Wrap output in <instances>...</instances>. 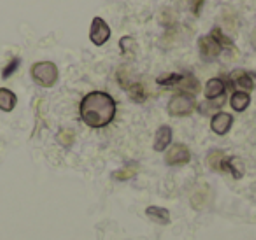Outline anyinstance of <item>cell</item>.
Here are the masks:
<instances>
[{
	"label": "cell",
	"instance_id": "obj_1",
	"mask_svg": "<svg viewBox=\"0 0 256 240\" xmlns=\"http://www.w3.org/2000/svg\"><path fill=\"white\" fill-rule=\"evenodd\" d=\"M79 114L90 128H104L116 116V102L106 92H92L82 98Z\"/></svg>",
	"mask_w": 256,
	"mask_h": 240
},
{
	"label": "cell",
	"instance_id": "obj_2",
	"mask_svg": "<svg viewBox=\"0 0 256 240\" xmlns=\"http://www.w3.org/2000/svg\"><path fill=\"white\" fill-rule=\"evenodd\" d=\"M30 74L40 88H53L58 81V67L53 62H39L32 67Z\"/></svg>",
	"mask_w": 256,
	"mask_h": 240
},
{
	"label": "cell",
	"instance_id": "obj_3",
	"mask_svg": "<svg viewBox=\"0 0 256 240\" xmlns=\"http://www.w3.org/2000/svg\"><path fill=\"white\" fill-rule=\"evenodd\" d=\"M195 109H196L195 98L192 95H188V93H179V95L172 96L170 102H168V114L176 118L190 116Z\"/></svg>",
	"mask_w": 256,
	"mask_h": 240
},
{
	"label": "cell",
	"instance_id": "obj_4",
	"mask_svg": "<svg viewBox=\"0 0 256 240\" xmlns=\"http://www.w3.org/2000/svg\"><path fill=\"white\" fill-rule=\"evenodd\" d=\"M190 160H192V152L184 144H174L165 156V162L170 166L186 165V163H190Z\"/></svg>",
	"mask_w": 256,
	"mask_h": 240
},
{
	"label": "cell",
	"instance_id": "obj_5",
	"mask_svg": "<svg viewBox=\"0 0 256 240\" xmlns=\"http://www.w3.org/2000/svg\"><path fill=\"white\" fill-rule=\"evenodd\" d=\"M110 37V28L102 18H95L90 30V39L95 46H104Z\"/></svg>",
	"mask_w": 256,
	"mask_h": 240
},
{
	"label": "cell",
	"instance_id": "obj_6",
	"mask_svg": "<svg viewBox=\"0 0 256 240\" xmlns=\"http://www.w3.org/2000/svg\"><path fill=\"white\" fill-rule=\"evenodd\" d=\"M198 50H200V56H202L204 60L212 62V60H216V58L220 56L223 48H221L210 36H206V37H200Z\"/></svg>",
	"mask_w": 256,
	"mask_h": 240
},
{
	"label": "cell",
	"instance_id": "obj_7",
	"mask_svg": "<svg viewBox=\"0 0 256 240\" xmlns=\"http://www.w3.org/2000/svg\"><path fill=\"white\" fill-rule=\"evenodd\" d=\"M232 84L238 86L242 92H251V90L256 88V76L251 74V72H244V70H235L232 72L230 76Z\"/></svg>",
	"mask_w": 256,
	"mask_h": 240
},
{
	"label": "cell",
	"instance_id": "obj_8",
	"mask_svg": "<svg viewBox=\"0 0 256 240\" xmlns=\"http://www.w3.org/2000/svg\"><path fill=\"white\" fill-rule=\"evenodd\" d=\"M232 124H234V118L226 112H218L216 116H212V121H210V128L216 135H226L230 132Z\"/></svg>",
	"mask_w": 256,
	"mask_h": 240
},
{
	"label": "cell",
	"instance_id": "obj_9",
	"mask_svg": "<svg viewBox=\"0 0 256 240\" xmlns=\"http://www.w3.org/2000/svg\"><path fill=\"white\" fill-rule=\"evenodd\" d=\"M224 92H226V84H224V81H223V79H220V78L210 79V81L206 84V98L207 100L223 98Z\"/></svg>",
	"mask_w": 256,
	"mask_h": 240
},
{
	"label": "cell",
	"instance_id": "obj_10",
	"mask_svg": "<svg viewBox=\"0 0 256 240\" xmlns=\"http://www.w3.org/2000/svg\"><path fill=\"white\" fill-rule=\"evenodd\" d=\"M172 142V130L170 126H160L156 132V137H154V151L162 152L170 146Z\"/></svg>",
	"mask_w": 256,
	"mask_h": 240
},
{
	"label": "cell",
	"instance_id": "obj_11",
	"mask_svg": "<svg viewBox=\"0 0 256 240\" xmlns=\"http://www.w3.org/2000/svg\"><path fill=\"white\" fill-rule=\"evenodd\" d=\"M18 104V96L8 88H0V110L4 112H12Z\"/></svg>",
	"mask_w": 256,
	"mask_h": 240
},
{
	"label": "cell",
	"instance_id": "obj_12",
	"mask_svg": "<svg viewBox=\"0 0 256 240\" xmlns=\"http://www.w3.org/2000/svg\"><path fill=\"white\" fill-rule=\"evenodd\" d=\"M146 214L150 219H153L158 224H168L170 222V212L164 207H148Z\"/></svg>",
	"mask_w": 256,
	"mask_h": 240
},
{
	"label": "cell",
	"instance_id": "obj_13",
	"mask_svg": "<svg viewBox=\"0 0 256 240\" xmlns=\"http://www.w3.org/2000/svg\"><path fill=\"white\" fill-rule=\"evenodd\" d=\"M249 104H251V96H249V93L235 92L234 95H232V107H234V110H237V112L246 110L249 107Z\"/></svg>",
	"mask_w": 256,
	"mask_h": 240
},
{
	"label": "cell",
	"instance_id": "obj_14",
	"mask_svg": "<svg viewBox=\"0 0 256 240\" xmlns=\"http://www.w3.org/2000/svg\"><path fill=\"white\" fill-rule=\"evenodd\" d=\"M224 160H226V156H224V152L220 151V149H214V151H210L209 156H207V163H209V166L214 172H223Z\"/></svg>",
	"mask_w": 256,
	"mask_h": 240
},
{
	"label": "cell",
	"instance_id": "obj_15",
	"mask_svg": "<svg viewBox=\"0 0 256 240\" xmlns=\"http://www.w3.org/2000/svg\"><path fill=\"white\" fill-rule=\"evenodd\" d=\"M178 88L182 90V92H188V93H196L200 90V84L192 74H182V79H181V82H179Z\"/></svg>",
	"mask_w": 256,
	"mask_h": 240
},
{
	"label": "cell",
	"instance_id": "obj_16",
	"mask_svg": "<svg viewBox=\"0 0 256 240\" xmlns=\"http://www.w3.org/2000/svg\"><path fill=\"white\" fill-rule=\"evenodd\" d=\"M128 95H130V98L134 100V102L137 104H142L144 100H146V92H144V86L139 84V82H130V86L126 88Z\"/></svg>",
	"mask_w": 256,
	"mask_h": 240
},
{
	"label": "cell",
	"instance_id": "obj_17",
	"mask_svg": "<svg viewBox=\"0 0 256 240\" xmlns=\"http://www.w3.org/2000/svg\"><path fill=\"white\" fill-rule=\"evenodd\" d=\"M137 174V165H128L124 166V168L118 170L116 174H114V179L116 180H130L132 177H136Z\"/></svg>",
	"mask_w": 256,
	"mask_h": 240
},
{
	"label": "cell",
	"instance_id": "obj_18",
	"mask_svg": "<svg viewBox=\"0 0 256 240\" xmlns=\"http://www.w3.org/2000/svg\"><path fill=\"white\" fill-rule=\"evenodd\" d=\"M210 37H212V39L216 40V42L220 44L221 48H234V42H232V39L224 36V34L221 32V28H212V32H210Z\"/></svg>",
	"mask_w": 256,
	"mask_h": 240
},
{
	"label": "cell",
	"instance_id": "obj_19",
	"mask_svg": "<svg viewBox=\"0 0 256 240\" xmlns=\"http://www.w3.org/2000/svg\"><path fill=\"white\" fill-rule=\"evenodd\" d=\"M181 79H182V74H170V76H167V78H160L156 82L160 86H165V88H178Z\"/></svg>",
	"mask_w": 256,
	"mask_h": 240
},
{
	"label": "cell",
	"instance_id": "obj_20",
	"mask_svg": "<svg viewBox=\"0 0 256 240\" xmlns=\"http://www.w3.org/2000/svg\"><path fill=\"white\" fill-rule=\"evenodd\" d=\"M56 140L60 142L64 148H72V144H74V140H76V134L72 130H62L60 134L56 135Z\"/></svg>",
	"mask_w": 256,
	"mask_h": 240
},
{
	"label": "cell",
	"instance_id": "obj_21",
	"mask_svg": "<svg viewBox=\"0 0 256 240\" xmlns=\"http://www.w3.org/2000/svg\"><path fill=\"white\" fill-rule=\"evenodd\" d=\"M223 104H224L223 98H220L218 102H204V104H200V106H198V110H200V114H202V116H209L210 112H214L216 109H220Z\"/></svg>",
	"mask_w": 256,
	"mask_h": 240
},
{
	"label": "cell",
	"instance_id": "obj_22",
	"mask_svg": "<svg viewBox=\"0 0 256 240\" xmlns=\"http://www.w3.org/2000/svg\"><path fill=\"white\" fill-rule=\"evenodd\" d=\"M20 64H22V60H20V58H14L12 62H9L8 67L2 70V79H9V78H11V76L14 74L16 70H18Z\"/></svg>",
	"mask_w": 256,
	"mask_h": 240
},
{
	"label": "cell",
	"instance_id": "obj_23",
	"mask_svg": "<svg viewBox=\"0 0 256 240\" xmlns=\"http://www.w3.org/2000/svg\"><path fill=\"white\" fill-rule=\"evenodd\" d=\"M204 2H206V0H192V9H193V14L195 16H200L202 8H204Z\"/></svg>",
	"mask_w": 256,
	"mask_h": 240
},
{
	"label": "cell",
	"instance_id": "obj_24",
	"mask_svg": "<svg viewBox=\"0 0 256 240\" xmlns=\"http://www.w3.org/2000/svg\"><path fill=\"white\" fill-rule=\"evenodd\" d=\"M251 42H252V46L256 48V30L252 32V36H251Z\"/></svg>",
	"mask_w": 256,
	"mask_h": 240
}]
</instances>
